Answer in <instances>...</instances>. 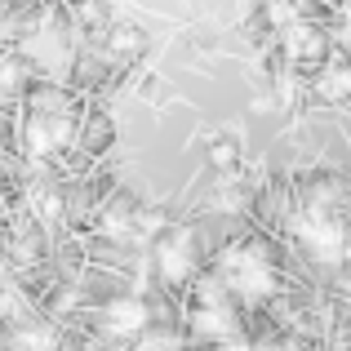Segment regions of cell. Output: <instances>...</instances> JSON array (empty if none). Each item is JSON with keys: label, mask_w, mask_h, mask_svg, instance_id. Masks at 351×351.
Here are the masks:
<instances>
[{"label": "cell", "mask_w": 351, "mask_h": 351, "mask_svg": "<svg viewBox=\"0 0 351 351\" xmlns=\"http://www.w3.org/2000/svg\"><path fill=\"white\" fill-rule=\"evenodd\" d=\"M147 325V311L138 307V302H120L112 307V334H134V329Z\"/></svg>", "instance_id": "cell-1"}]
</instances>
